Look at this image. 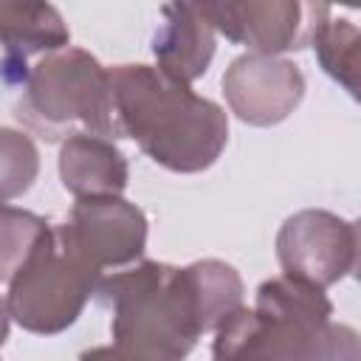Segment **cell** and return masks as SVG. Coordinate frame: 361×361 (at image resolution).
<instances>
[{
  "mask_svg": "<svg viewBox=\"0 0 361 361\" xmlns=\"http://www.w3.org/2000/svg\"><path fill=\"white\" fill-rule=\"evenodd\" d=\"M96 299L113 310V344L138 361H186L203 336L195 288L186 268L141 259L104 274Z\"/></svg>",
  "mask_w": 361,
  "mask_h": 361,
  "instance_id": "7a4b0ae2",
  "label": "cell"
},
{
  "mask_svg": "<svg viewBox=\"0 0 361 361\" xmlns=\"http://www.w3.org/2000/svg\"><path fill=\"white\" fill-rule=\"evenodd\" d=\"M51 240H56V228L45 217L6 203L3 206V282Z\"/></svg>",
  "mask_w": 361,
  "mask_h": 361,
  "instance_id": "9a60e30c",
  "label": "cell"
},
{
  "mask_svg": "<svg viewBox=\"0 0 361 361\" xmlns=\"http://www.w3.org/2000/svg\"><path fill=\"white\" fill-rule=\"evenodd\" d=\"M276 259L288 276L324 290L353 271L355 228L327 209H302L282 223Z\"/></svg>",
  "mask_w": 361,
  "mask_h": 361,
  "instance_id": "52a82bcc",
  "label": "cell"
},
{
  "mask_svg": "<svg viewBox=\"0 0 361 361\" xmlns=\"http://www.w3.org/2000/svg\"><path fill=\"white\" fill-rule=\"evenodd\" d=\"M293 361H361V333L350 324H324Z\"/></svg>",
  "mask_w": 361,
  "mask_h": 361,
  "instance_id": "ac0fdd59",
  "label": "cell"
},
{
  "mask_svg": "<svg viewBox=\"0 0 361 361\" xmlns=\"http://www.w3.org/2000/svg\"><path fill=\"white\" fill-rule=\"evenodd\" d=\"M3 31V79L6 85H25L31 68L28 59L37 54H56L71 48V31L62 14L51 3H20L6 0L0 6Z\"/></svg>",
  "mask_w": 361,
  "mask_h": 361,
  "instance_id": "30bf717a",
  "label": "cell"
},
{
  "mask_svg": "<svg viewBox=\"0 0 361 361\" xmlns=\"http://www.w3.org/2000/svg\"><path fill=\"white\" fill-rule=\"evenodd\" d=\"M110 82L121 138L138 141L158 166L192 175L209 169L226 149V110L158 65H116Z\"/></svg>",
  "mask_w": 361,
  "mask_h": 361,
  "instance_id": "6da1fadb",
  "label": "cell"
},
{
  "mask_svg": "<svg viewBox=\"0 0 361 361\" xmlns=\"http://www.w3.org/2000/svg\"><path fill=\"white\" fill-rule=\"evenodd\" d=\"M79 361H138V358L121 350L118 344H102V347H90L79 353Z\"/></svg>",
  "mask_w": 361,
  "mask_h": 361,
  "instance_id": "d6986e66",
  "label": "cell"
},
{
  "mask_svg": "<svg viewBox=\"0 0 361 361\" xmlns=\"http://www.w3.org/2000/svg\"><path fill=\"white\" fill-rule=\"evenodd\" d=\"M59 178L76 200L121 197L130 180V164L110 138L79 133L59 147Z\"/></svg>",
  "mask_w": 361,
  "mask_h": 361,
  "instance_id": "7c38bea8",
  "label": "cell"
},
{
  "mask_svg": "<svg viewBox=\"0 0 361 361\" xmlns=\"http://www.w3.org/2000/svg\"><path fill=\"white\" fill-rule=\"evenodd\" d=\"M0 164H3V197L6 203L31 189L39 172V152L25 133L11 127L0 130Z\"/></svg>",
  "mask_w": 361,
  "mask_h": 361,
  "instance_id": "e0dca14e",
  "label": "cell"
},
{
  "mask_svg": "<svg viewBox=\"0 0 361 361\" xmlns=\"http://www.w3.org/2000/svg\"><path fill=\"white\" fill-rule=\"evenodd\" d=\"M223 96L240 121L274 127L302 104L305 76L290 59L243 54L223 73Z\"/></svg>",
  "mask_w": 361,
  "mask_h": 361,
  "instance_id": "ba28073f",
  "label": "cell"
},
{
  "mask_svg": "<svg viewBox=\"0 0 361 361\" xmlns=\"http://www.w3.org/2000/svg\"><path fill=\"white\" fill-rule=\"evenodd\" d=\"M99 274L76 262L59 234L39 248L23 268L6 279V316L34 336H56L76 324L90 296H96Z\"/></svg>",
  "mask_w": 361,
  "mask_h": 361,
  "instance_id": "277c9868",
  "label": "cell"
},
{
  "mask_svg": "<svg viewBox=\"0 0 361 361\" xmlns=\"http://www.w3.org/2000/svg\"><path fill=\"white\" fill-rule=\"evenodd\" d=\"M310 45L322 71L361 104V25L330 8V14L319 23Z\"/></svg>",
  "mask_w": 361,
  "mask_h": 361,
  "instance_id": "4fadbf2b",
  "label": "cell"
},
{
  "mask_svg": "<svg viewBox=\"0 0 361 361\" xmlns=\"http://www.w3.org/2000/svg\"><path fill=\"white\" fill-rule=\"evenodd\" d=\"M17 116L45 141H68L79 133L121 138L110 68L85 48H65L31 65Z\"/></svg>",
  "mask_w": 361,
  "mask_h": 361,
  "instance_id": "3957f363",
  "label": "cell"
},
{
  "mask_svg": "<svg viewBox=\"0 0 361 361\" xmlns=\"http://www.w3.org/2000/svg\"><path fill=\"white\" fill-rule=\"evenodd\" d=\"M254 313L262 322L274 361H293L299 350L333 322V302L322 288L282 274L257 288Z\"/></svg>",
  "mask_w": 361,
  "mask_h": 361,
  "instance_id": "9c48e42d",
  "label": "cell"
},
{
  "mask_svg": "<svg viewBox=\"0 0 361 361\" xmlns=\"http://www.w3.org/2000/svg\"><path fill=\"white\" fill-rule=\"evenodd\" d=\"M353 228H355V259H353V276H355V282L361 285V217L353 223Z\"/></svg>",
  "mask_w": 361,
  "mask_h": 361,
  "instance_id": "ffe728a7",
  "label": "cell"
},
{
  "mask_svg": "<svg viewBox=\"0 0 361 361\" xmlns=\"http://www.w3.org/2000/svg\"><path fill=\"white\" fill-rule=\"evenodd\" d=\"M192 288H195V302L200 313L203 333L217 330L228 316H234L243 307V279L234 265L223 259H197L186 265Z\"/></svg>",
  "mask_w": 361,
  "mask_h": 361,
  "instance_id": "5bb4252c",
  "label": "cell"
},
{
  "mask_svg": "<svg viewBox=\"0 0 361 361\" xmlns=\"http://www.w3.org/2000/svg\"><path fill=\"white\" fill-rule=\"evenodd\" d=\"M200 8L212 28L228 42L265 56L310 45L319 23L330 14L327 3L299 0H214L200 3Z\"/></svg>",
  "mask_w": 361,
  "mask_h": 361,
  "instance_id": "8992f818",
  "label": "cell"
},
{
  "mask_svg": "<svg viewBox=\"0 0 361 361\" xmlns=\"http://www.w3.org/2000/svg\"><path fill=\"white\" fill-rule=\"evenodd\" d=\"M161 17L152 37L155 62L166 76L192 85L212 65L217 31L206 20L200 3H169L161 8Z\"/></svg>",
  "mask_w": 361,
  "mask_h": 361,
  "instance_id": "8fae6325",
  "label": "cell"
},
{
  "mask_svg": "<svg viewBox=\"0 0 361 361\" xmlns=\"http://www.w3.org/2000/svg\"><path fill=\"white\" fill-rule=\"evenodd\" d=\"M147 214L124 197H82L56 226L59 245L85 268L107 271L135 265L147 248Z\"/></svg>",
  "mask_w": 361,
  "mask_h": 361,
  "instance_id": "5b68a950",
  "label": "cell"
},
{
  "mask_svg": "<svg viewBox=\"0 0 361 361\" xmlns=\"http://www.w3.org/2000/svg\"><path fill=\"white\" fill-rule=\"evenodd\" d=\"M212 361H274L262 322L254 310L240 307L214 330Z\"/></svg>",
  "mask_w": 361,
  "mask_h": 361,
  "instance_id": "2e32d148",
  "label": "cell"
}]
</instances>
